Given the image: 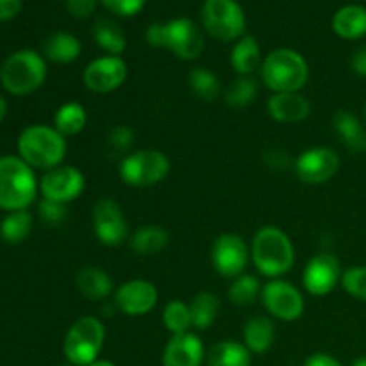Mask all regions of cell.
<instances>
[{
	"label": "cell",
	"mask_w": 366,
	"mask_h": 366,
	"mask_svg": "<svg viewBox=\"0 0 366 366\" xmlns=\"http://www.w3.org/2000/svg\"><path fill=\"white\" fill-rule=\"evenodd\" d=\"M99 0H66V11L77 20H86L97 9Z\"/></svg>",
	"instance_id": "ab89813d"
},
{
	"label": "cell",
	"mask_w": 366,
	"mask_h": 366,
	"mask_svg": "<svg viewBox=\"0 0 366 366\" xmlns=\"http://www.w3.org/2000/svg\"><path fill=\"white\" fill-rule=\"evenodd\" d=\"M342 263L331 252H320L311 257L302 272V286L310 295L325 297L342 282Z\"/></svg>",
	"instance_id": "2e32d148"
},
{
	"label": "cell",
	"mask_w": 366,
	"mask_h": 366,
	"mask_svg": "<svg viewBox=\"0 0 366 366\" xmlns=\"http://www.w3.org/2000/svg\"><path fill=\"white\" fill-rule=\"evenodd\" d=\"M92 32L93 41L97 43V46L106 56L122 57V54L127 49V38H125L124 29L117 21L109 20V18H100V20H97Z\"/></svg>",
	"instance_id": "83f0119b"
},
{
	"label": "cell",
	"mask_w": 366,
	"mask_h": 366,
	"mask_svg": "<svg viewBox=\"0 0 366 366\" xmlns=\"http://www.w3.org/2000/svg\"><path fill=\"white\" fill-rule=\"evenodd\" d=\"M163 325L172 336L175 335H184L193 329L192 322V311H189V304L182 302V300L175 299L167 302L163 307Z\"/></svg>",
	"instance_id": "836d02e7"
},
{
	"label": "cell",
	"mask_w": 366,
	"mask_h": 366,
	"mask_svg": "<svg viewBox=\"0 0 366 366\" xmlns=\"http://www.w3.org/2000/svg\"><path fill=\"white\" fill-rule=\"evenodd\" d=\"M129 77V66L124 57L118 56H100L89 61L88 66L82 71V82L86 88L99 95L117 92L124 86Z\"/></svg>",
	"instance_id": "9a60e30c"
},
{
	"label": "cell",
	"mask_w": 366,
	"mask_h": 366,
	"mask_svg": "<svg viewBox=\"0 0 366 366\" xmlns=\"http://www.w3.org/2000/svg\"><path fill=\"white\" fill-rule=\"evenodd\" d=\"M57 366H74V365H57Z\"/></svg>",
	"instance_id": "681fc988"
},
{
	"label": "cell",
	"mask_w": 366,
	"mask_h": 366,
	"mask_svg": "<svg viewBox=\"0 0 366 366\" xmlns=\"http://www.w3.org/2000/svg\"><path fill=\"white\" fill-rule=\"evenodd\" d=\"M304 366H343L335 356L327 352H315L304 361Z\"/></svg>",
	"instance_id": "ee69618b"
},
{
	"label": "cell",
	"mask_w": 366,
	"mask_h": 366,
	"mask_svg": "<svg viewBox=\"0 0 366 366\" xmlns=\"http://www.w3.org/2000/svg\"><path fill=\"white\" fill-rule=\"evenodd\" d=\"M145 38L150 46L168 50L182 61L199 59L206 46L204 31L192 18H174L163 24L149 25Z\"/></svg>",
	"instance_id": "3957f363"
},
{
	"label": "cell",
	"mask_w": 366,
	"mask_h": 366,
	"mask_svg": "<svg viewBox=\"0 0 366 366\" xmlns=\"http://www.w3.org/2000/svg\"><path fill=\"white\" fill-rule=\"evenodd\" d=\"M92 227L95 238L104 247H120L131 236L124 209L111 197H102L93 204Z\"/></svg>",
	"instance_id": "8fae6325"
},
{
	"label": "cell",
	"mask_w": 366,
	"mask_h": 366,
	"mask_svg": "<svg viewBox=\"0 0 366 366\" xmlns=\"http://www.w3.org/2000/svg\"><path fill=\"white\" fill-rule=\"evenodd\" d=\"M250 261L263 277L282 279L295 264L292 238L277 225L257 229L250 243Z\"/></svg>",
	"instance_id": "6da1fadb"
},
{
	"label": "cell",
	"mask_w": 366,
	"mask_h": 366,
	"mask_svg": "<svg viewBox=\"0 0 366 366\" xmlns=\"http://www.w3.org/2000/svg\"><path fill=\"white\" fill-rule=\"evenodd\" d=\"M136 134L132 131V127L129 125H117L109 131L106 138V150L111 157H120V161L125 156L132 152V147H134Z\"/></svg>",
	"instance_id": "d590c367"
},
{
	"label": "cell",
	"mask_w": 366,
	"mask_h": 366,
	"mask_svg": "<svg viewBox=\"0 0 366 366\" xmlns=\"http://www.w3.org/2000/svg\"><path fill=\"white\" fill-rule=\"evenodd\" d=\"M168 156L156 149L134 150L120 161L118 175L131 188H152L170 175Z\"/></svg>",
	"instance_id": "ba28073f"
},
{
	"label": "cell",
	"mask_w": 366,
	"mask_h": 366,
	"mask_svg": "<svg viewBox=\"0 0 366 366\" xmlns=\"http://www.w3.org/2000/svg\"><path fill=\"white\" fill-rule=\"evenodd\" d=\"M159 293L157 288L147 279H131L114 290V310L125 317H145L156 307Z\"/></svg>",
	"instance_id": "e0dca14e"
},
{
	"label": "cell",
	"mask_w": 366,
	"mask_h": 366,
	"mask_svg": "<svg viewBox=\"0 0 366 366\" xmlns=\"http://www.w3.org/2000/svg\"><path fill=\"white\" fill-rule=\"evenodd\" d=\"M332 31L338 38L354 41L366 36V7L349 4L338 9L332 16Z\"/></svg>",
	"instance_id": "603a6c76"
},
{
	"label": "cell",
	"mask_w": 366,
	"mask_h": 366,
	"mask_svg": "<svg viewBox=\"0 0 366 366\" xmlns=\"http://www.w3.org/2000/svg\"><path fill=\"white\" fill-rule=\"evenodd\" d=\"M252 356L243 342L220 340L206 352L207 366H252Z\"/></svg>",
	"instance_id": "4316f807"
},
{
	"label": "cell",
	"mask_w": 366,
	"mask_h": 366,
	"mask_svg": "<svg viewBox=\"0 0 366 366\" xmlns=\"http://www.w3.org/2000/svg\"><path fill=\"white\" fill-rule=\"evenodd\" d=\"M340 285L347 295L366 302V264H357L343 270Z\"/></svg>",
	"instance_id": "8d00e7d4"
},
{
	"label": "cell",
	"mask_w": 366,
	"mask_h": 366,
	"mask_svg": "<svg viewBox=\"0 0 366 366\" xmlns=\"http://www.w3.org/2000/svg\"><path fill=\"white\" fill-rule=\"evenodd\" d=\"M46 59L36 50L13 52L0 66V84L14 97L32 95L46 81Z\"/></svg>",
	"instance_id": "8992f818"
},
{
	"label": "cell",
	"mask_w": 366,
	"mask_h": 366,
	"mask_svg": "<svg viewBox=\"0 0 366 366\" xmlns=\"http://www.w3.org/2000/svg\"><path fill=\"white\" fill-rule=\"evenodd\" d=\"M39 181L36 172L20 156L0 157V209H27L38 199Z\"/></svg>",
	"instance_id": "5b68a950"
},
{
	"label": "cell",
	"mask_w": 366,
	"mask_h": 366,
	"mask_svg": "<svg viewBox=\"0 0 366 366\" xmlns=\"http://www.w3.org/2000/svg\"><path fill=\"white\" fill-rule=\"evenodd\" d=\"M38 214L46 225H61L68 217L66 204L41 199L38 202Z\"/></svg>",
	"instance_id": "74e56055"
},
{
	"label": "cell",
	"mask_w": 366,
	"mask_h": 366,
	"mask_svg": "<svg viewBox=\"0 0 366 366\" xmlns=\"http://www.w3.org/2000/svg\"><path fill=\"white\" fill-rule=\"evenodd\" d=\"M200 20L204 31L217 41L231 43L245 36V11L236 0H204Z\"/></svg>",
	"instance_id": "9c48e42d"
},
{
	"label": "cell",
	"mask_w": 366,
	"mask_h": 366,
	"mask_svg": "<svg viewBox=\"0 0 366 366\" xmlns=\"http://www.w3.org/2000/svg\"><path fill=\"white\" fill-rule=\"evenodd\" d=\"M350 366H366V356L363 357H357V360H354Z\"/></svg>",
	"instance_id": "7dc6e473"
},
{
	"label": "cell",
	"mask_w": 366,
	"mask_h": 366,
	"mask_svg": "<svg viewBox=\"0 0 366 366\" xmlns=\"http://www.w3.org/2000/svg\"><path fill=\"white\" fill-rule=\"evenodd\" d=\"M107 11L122 18L136 16L145 7L147 0H100Z\"/></svg>",
	"instance_id": "f35d334b"
},
{
	"label": "cell",
	"mask_w": 366,
	"mask_h": 366,
	"mask_svg": "<svg viewBox=\"0 0 366 366\" xmlns=\"http://www.w3.org/2000/svg\"><path fill=\"white\" fill-rule=\"evenodd\" d=\"M257 97V81L254 77H236L225 92L224 100L234 109H243L250 106Z\"/></svg>",
	"instance_id": "e575fe53"
},
{
	"label": "cell",
	"mask_w": 366,
	"mask_h": 366,
	"mask_svg": "<svg viewBox=\"0 0 366 366\" xmlns=\"http://www.w3.org/2000/svg\"><path fill=\"white\" fill-rule=\"evenodd\" d=\"M86 124H88V113H86V107L79 102H64L54 113V127L64 138L77 136L79 132L84 131Z\"/></svg>",
	"instance_id": "f546056e"
},
{
	"label": "cell",
	"mask_w": 366,
	"mask_h": 366,
	"mask_svg": "<svg viewBox=\"0 0 366 366\" xmlns=\"http://www.w3.org/2000/svg\"><path fill=\"white\" fill-rule=\"evenodd\" d=\"M86 189V177L77 167L61 164L49 172H43L39 179L41 199L54 200L59 204H70L82 195Z\"/></svg>",
	"instance_id": "5bb4252c"
},
{
	"label": "cell",
	"mask_w": 366,
	"mask_h": 366,
	"mask_svg": "<svg viewBox=\"0 0 366 366\" xmlns=\"http://www.w3.org/2000/svg\"><path fill=\"white\" fill-rule=\"evenodd\" d=\"M263 56H261L259 43L254 36L245 34L234 41L231 50V66L239 77H252L256 71H259Z\"/></svg>",
	"instance_id": "7402d4cb"
},
{
	"label": "cell",
	"mask_w": 366,
	"mask_h": 366,
	"mask_svg": "<svg viewBox=\"0 0 366 366\" xmlns=\"http://www.w3.org/2000/svg\"><path fill=\"white\" fill-rule=\"evenodd\" d=\"M267 113L279 124H299L310 118L311 102L300 92L272 93L267 102Z\"/></svg>",
	"instance_id": "d6986e66"
},
{
	"label": "cell",
	"mask_w": 366,
	"mask_h": 366,
	"mask_svg": "<svg viewBox=\"0 0 366 366\" xmlns=\"http://www.w3.org/2000/svg\"><path fill=\"white\" fill-rule=\"evenodd\" d=\"M32 231V214L27 209L11 211L0 222V238L9 245L25 242Z\"/></svg>",
	"instance_id": "1f68e13d"
},
{
	"label": "cell",
	"mask_w": 366,
	"mask_h": 366,
	"mask_svg": "<svg viewBox=\"0 0 366 366\" xmlns=\"http://www.w3.org/2000/svg\"><path fill=\"white\" fill-rule=\"evenodd\" d=\"M264 163H267L270 168H274V170L281 172V170H286V168H293L295 159H293L288 152H285V150L274 149L270 150V152L264 154Z\"/></svg>",
	"instance_id": "60d3db41"
},
{
	"label": "cell",
	"mask_w": 366,
	"mask_h": 366,
	"mask_svg": "<svg viewBox=\"0 0 366 366\" xmlns=\"http://www.w3.org/2000/svg\"><path fill=\"white\" fill-rule=\"evenodd\" d=\"M88 366H117L113 363V361H109V360H97V361H93L92 365H88Z\"/></svg>",
	"instance_id": "bcb514c9"
},
{
	"label": "cell",
	"mask_w": 366,
	"mask_h": 366,
	"mask_svg": "<svg viewBox=\"0 0 366 366\" xmlns=\"http://www.w3.org/2000/svg\"><path fill=\"white\" fill-rule=\"evenodd\" d=\"M261 290H263V285H261L259 277L252 274H242L232 279L227 290V297L234 306L249 307L256 304L257 299H261Z\"/></svg>",
	"instance_id": "d6a6232c"
},
{
	"label": "cell",
	"mask_w": 366,
	"mask_h": 366,
	"mask_svg": "<svg viewBox=\"0 0 366 366\" xmlns=\"http://www.w3.org/2000/svg\"><path fill=\"white\" fill-rule=\"evenodd\" d=\"M275 324L270 317L256 315L243 325V343L252 354H264L274 347Z\"/></svg>",
	"instance_id": "cb8c5ba5"
},
{
	"label": "cell",
	"mask_w": 366,
	"mask_h": 366,
	"mask_svg": "<svg viewBox=\"0 0 366 366\" xmlns=\"http://www.w3.org/2000/svg\"><path fill=\"white\" fill-rule=\"evenodd\" d=\"M340 164H342V159H340L338 152L331 147L322 145L304 150L295 159L293 170L304 184L320 186L331 181L338 174Z\"/></svg>",
	"instance_id": "4fadbf2b"
},
{
	"label": "cell",
	"mask_w": 366,
	"mask_h": 366,
	"mask_svg": "<svg viewBox=\"0 0 366 366\" xmlns=\"http://www.w3.org/2000/svg\"><path fill=\"white\" fill-rule=\"evenodd\" d=\"M261 304L270 318L281 322L299 320L306 310L302 292L285 279H268L261 290Z\"/></svg>",
	"instance_id": "30bf717a"
},
{
	"label": "cell",
	"mask_w": 366,
	"mask_h": 366,
	"mask_svg": "<svg viewBox=\"0 0 366 366\" xmlns=\"http://www.w3.org/2000/svg\"><path fill=\"white\" fill-rule=\"evenodd\" d=\"M259 77L272 93L302 92L310 81V64L297 50L275 49L263 57Z\"/></svg>",
	"instance_id": "277c9868"
},
{
	"label": "cell",
	"mask_w": 366,
	"mask_h": 366,
	"mask_svg": "<svg viewBox=\"0 0 366 366\" xmlns=\"http://www.w3.org/2000/svg\"><path fill=\"white\" fill-rule=\"evenodd\" d=\"M21 11V0H0V21L13 20Z\"/></svg>",
	"instance_id": "7bdbcfd3"
},
{
	"label": "cell",
	"mask_w": 366,
	"mask_h": 366,
	"mask_svg": "<svg viewBox=\"0 0 366 366\" xmlns=\"http://www.w3.org/2000/svg\"><path fill=\"white\" fill-rule=\"evenodd\" d=\"M106 342V327L99 317L77 318L63 340V354L68 365L88 366L99 360Z\"/></svg>",
	"instance_id": "52a82bcc"
},
{
	"label": "cell",
	"mask_w": 366,
	"mask_h": 366,
	"mask_svg": "<svg viewBox=\"0 0 366 366\" xmlns=\"http://www.w3.org/2000/svg\"><path fill=\"white\" fill-rule=\"evenodd\" d=\"M188 86L197 99L204 102H214L222 95V82L209 68L197 66L188 74Z\"/></svg>",
	"instance_id": "4dcf8cb0"
},
{
	"label": "cell",
	"mask_w": 366,
	"mask_h": 366,
	"mask_svg": "<svg viewBox=\"0 0 366 366\" xmlns=\"http://www.w3.org/2000/svg\"><path fill=\"white\" fill-rule=\"evenodd\" d=\"M350 70L357 75V77H366V43L361 45L356 52L352 54L350 59Z\"/></svg>",
	"instance_id": "b9f144b4"
},
{
	"label": "cell",
	"mask_w": 366,
	"mask_h": 366,
	"mask_svg": "<svg viewBox=\"0 0 366 366\" xmlns=\"http://www.w3.org/2000/svg\"><path fill=\"white\" fill-rule=\"evenodd\" d=\"M188 304L195 331L209 329L220 313V299L211 292H199Z\"/></svg>",
	"instance_id": "f1b7e54d"
},
{
	"label": "cell",
	"mask_w": 366,
	"mask_h": 366,
	"mask_svg": "<svg viewBox=\"0 0 366 366\" xmlns=\"http://www.w3.org/2000/svg\"><path fill=\"white\" fill-rule=\"evenodd\" d=\"M82 54L81 39L70 32H54L43 43V57L57 64H70Z\"/></svg>",
	"instance_id": "484cf974"
},
{
	"label": "cell",
	"mask_w": 366,
	"mask_h": 366,
	"mask_svg": "<svg viewBox=\"0 0 366 366\" xmlns=\"http://www.w3.org/2000/svg\"><path fill=\"white\" fill-rule=\"evenodd\" d=\"M18 156L32 170L49 172L61 167L66 157V138L54 125L34 124L25 127L18 136Z\"/></svg>",
	"instance_id": "7a4b0ae2"
},
{
	"label": "cell",
	"mask_w": 366,
	"mask_h": 366,
	"mask_svg": "<svg viewBox=\"0 0 366 366\" xmlns=\"http://www.w3.org/2000/svg\"><path fill=\"white\" fill-rule=\"evenodd\" d=\"M170 243V234L163 225L147 224L129 236V247L138 256H156Z\"/></svg>",
	"instance_id": "d4e9b609"
},
{
	"label": "cell",
	"mask_w": 366,
	"mask_h": 366,
	"mask_svg": "<svg viewBox=\"0 0 366 366\" xmlns=\"http://www.w3.org/2000/svg\"><path fill=\"white\" fill-rule=\"evenodd\" d=\"M363 117H365V125H366V102H365V107H363Z\"/></svg>",
	"instance_id": "c3c4849f"
},
{
	"label": "cell",
	"mask_w": 366,
	"mask_h": 366,
	"mask_svg": "<svg viewBox=\"0 0 366 366\" xmlns=\"http://www.w3.org/2000/svg\"><path fill=\"white\" fill-rule=\"evenodd\" d=\"M206 347L193 331L175 335L164 345L161 365L163 366H202L206 361Z\"/></svg>",
	"instance_id": "ac0fdd59"
},
{
	"label": "cell",
	"mask_w": 366,
	"mask_h": 366,
	"mask_svg": "<svg viewBox=\"0 0 366 366\" xmlns=\"http://www.w3.org/2000/svg\"><path fill=\"white\" fill-rule=\"evenodd\" d=\"M332 129L347 150L352 154L366 152V125L352 111H338L332 117Z\"/></svg>",
	"instance_id": "44dd1931"
},
{
	"label": "cell",
	"mask_w": 366,
	"mask_h": 366,
	"mask_svg": "<svg viewBox=\"0 0 366 366\" xmlns=\"http://www.w3.org/2000/svg\"><path fill=\"white\" fill-rule=\"evenodd\" d=\"M6 114H7V102H6V99L0 95V122L6 118Z\"/></svg>",
	"instance_id": "f6af8a7d"
},
{
	"label": "cell",
	"mask_w": 366,
	"mask_h": 366,
	"mask_svg": "<svg viewBox=\"0 0 366 366\" xmlns=\"http://www.w3.org/2000/svg\"><path fill=\"white\" fill-rule=\"evenodd\" d=\"M250 261V247L234 232H224L211 245V264L218 275L236 279L245 274Z\"/></svg>",
	"instance_id": "7c38bea8"
},
{
	"label": "cell",
	"mask_w": 366,
	"mask_h": 366,
	"mask_svg": "<svg viewBox=\"0 0 366 366\" xmlns=\"http://www.w3.org/2000/svg\"><path fill=\"white\" fill-rule=\"evenodd\" d=\"M75 286H77L79 293L92 302L109 299L114 293L113 279L100 267L81 268L75 275Z\"/></svg>",
	"instance_id": "ffe728a7"
}]
</instances>
